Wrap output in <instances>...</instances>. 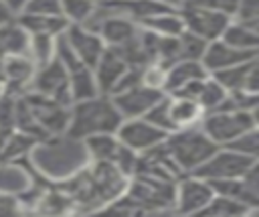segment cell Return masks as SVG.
Masks as SVG:
<instances>
[{"label":"cell","mask_w":259,"mask_h":217,"mask_svg":"<svg viewBox=\"0 0 259 217\" xmlns=\"http://www.w3.org/2000/svg\"><path fill=\"white\" fill-rule=\"evenodd\" d=\"M223 39L239 49H245V51H259V34L243 20H237L233 18V22L229 24V28L225 30Z\"/></svg>","instance_id":"obj_28"},{"label":"cell","mask_w":259,"mask_h":217,"mask_svg":"<svg viewBox=\"0 0 259 217\" xmlns=\"http://www.w3.org/2000/svg\"><path fill=\"white\" fill-rule=\"evenodd\" d=\"M16 18V14L0 0V24H4V22H10V20H14Z\"/></svg>","instance_id":"obj_46"},{"label":"cell","mask_w":259,"mask_h":217,"mask_svg":"<svg viewBox=\"0 0 259 217\" xmlns=\"http://www.w3.org/2000/svg\"><path fill=\"white\" fill-rule=\"evenodd\" d=\"M28 91H34V93H40V95H47V97H53L57 101L73 105L69 73L57 57L53 61H49L47 65H40L36 69V75H34Z\"/></svg>","instance_id":"obj_11"},{"label":"cell","mask_w":259,"mask_h":217,"mask_svg":"<svg viewBox=\"0 0 259 217\" xmlns=\"http://www.w3.org/2000/svg\"><path fill=\"white\" fill-rule=\"evenodd\" d=\"M182 16H184V24L186 30L204 39L206 43H212L217 39H223L225 30L229 28V24L233 22V18L225 12L212 10V8H204V6H182L180 8Z\"/></svg>","instance_id":"obj_9"},{"label":"cell","mask_w":259,"mask_h":217,"mask_svg":"<svg viewBox=\"0 0 259 217\" xmlns=\"http://www.w3.org/2000/svg\"><path fill=\"white\" fill-rule=\"evenodd\" d=\"M123 122L115 101L107 93H97L93 97L73 101L69 134L77 138H91L99 134H115Z\"/></svg>","instance_id":"obj_3"},{"label":"cell","mask_w":259,"mask_h":217,"mask_svg":"<svg viewBox=\"0 0 259 217\" xmlns=\"http://www.w3.org/2000/svg\"><path fill=\"white\" fill-rule=\"evenodd\" d=\"M132 176L119 166L103 160H91L75 176L57 183L67 191L77 207V213L109 211L127 191Z\"/></svg>","instance_id":"obj_1"},{"label":"cell","mask_w":259,"mask_h":217,"mask_svg":"<svg viewBox=\"0 0 259 217\" xmlns=\"http://www.w3.org/2000/svg\"><path fill=\"white\" fill-rule=\"evenodd\" d=\"M253 162L255 160H251L249 156L241 154L239 150H235L231 146H219V150L196 170V174L210 183L241 178Z\"/></svg>","instance_id":"obj_7"},{"label":"cell","mask_w":259,"mask_h":217,"mask_svg":"<svg viewBox=\"0 0 259 217\" xmlns=\"http://www.w3.org/2000/svg\"><path fill=\"white\" fill-rule=\"evenodd\" d=\"M2 2H4V4H6V6H8V8L18 16V14L24 10V6H26V2H28V0H2Z\"/></svg>","instance_id":"obj_45"},{"label":"cell","mask_w":259,"mask_h":217,"mask_svg":"<svg viewBox=\"0 0 259 217\" xmlns=\"http://www.w3.org/2000/svg\"><path fill=\"white\" fill-rule=\"evenodd\" d=\"M168 103H170V118H172V124L176 130L198 126L206 114L204 107L200 105V101L186 97V95H170L168 93Z\"/></svg>","instance_id":"obj_22"},{"label":"cell","mask_w":259,"mask_h":217,"mask_svg":"<svg viewBox=\"0 0 259 217\" xmlns=\"http://www.w3.org/2000/svg\"><path fill=\"white\" fill-rule=\"evenodd\" d=\"M16 99H18V95H12V93H4L0 97V132L14 130Z\"/></svg>","instance_id":"obj_38"},{"label":"cell","mask_w":259,"mask_h":217,"mask_svg":"<svg viewBox=\"0 0 259 217\" xmlns=\"http://www.w3.org/2000/svg\"><path fill=\"white\" fill-rule=\"evenodd\" d=\"M63 16L71 24H85L97 10V0H61Z\"/></svg>","instance_id":"obj_32"},{"label":"cell","mask_w":259,"mask_h":217,"mask_svg":"<svg viewBox=\"0 0 259 217\" xmlns=\"http://www.w3.org/2000/svg\"><path fill=\"white\" fill-rule=\"evenodd\" d=\"M140 26L158 37H180L186 30L184 16H182L180 8H168V10L156 12L148 18H144L140 22Z\"/></svg>","instance_id":"obj_23"},{"label":"cell","mask_w":259,"mask_h":217,"mask_svg":"<svg viewBox=\"0 0 259 217\" xmlns=\"http://www.w3.org/2000/svg\"><path fill=\"white\" fill-rule=\"evenodd\" d=\"M200 126L219 146H231L241 134H245L255 124L249 112L221 107V110L206 112Z\"/></svg>","instance_id":"obj_5"},{"label":"cell","mask_w":259,"mask_h":217,"mask_svg":"<svg viewBox=\"0 0 259 217\" xmlns=\"http://www.w3.org/2000/svg\"><path fill=\"white\" fill-rule=\"evenodd\" d=\"M87 146H89V154L91 160H103V162H111L115 166H119L121 170H125L130 176L136 172L138 166V156L134 150H130L115 134H99V136H91L87 138Z\"/></svg>","instance_id":"obj_10"},{"label":"cell","mask_w":259,"mask_h":217,"mask_svg":"<svg viewBox=\"0 0 259 217\" xmlns=\"http://www.w3.org/2000/svg\"><path fill=\"white\" fill-rule=\"evenodd\" d=\"M28 45H30V34L18 22V18L0 24V55L2 57L28 53Z\"/></svg>","instance_id":"obj_25"},{"label":"cell","mask_w":259,"mask_h":217,"mask_svg":"<svg viewBox=\"0 0 259 217\" xmlns=\"http://www.w3.org/2000/svg\"><path fill=\"white\" fill-rule=\"evenodd\" d=\"M249 114H251V118H253V124H255V126H259V99H257V103L251 107V112H249Z\"/></svg>","instance_id":"obj_47"},{"label":"cell","mask_w":259,"mask_h":217,"mask_svg":"<svg viewBox=\"0 0 259 217\" xmlns=\"http://www.w3.org/2000/svg\"><path fill=\"white\" fill-rule=\"evenodd\" d=\"M16 18L26 28L28 34H53V37H61L69 28V24H71L63 14H28V12H22Z\"/></svg>","instance_id":"obj_24"},{"label":"cell","mask_w":259,"mask_h":217,"mask_svg":"<svg viewBox=\"0 0 259 217\" xmlns=\"http://www.w3.org/2000/svg\"><path fill=\"white\" fill-rule=\"evenodd\" d=\"M253 213V209L249 205H245L243 201L217 193L212 197V201L206 205V209L200 215H208V217H239V215H249Z\"/></svg>","instance_id":"obj_27"},{"label":"cell","mask_w":259,"mask_h":217,"mask_svg":"<svg viewBox=\"0 0 259 217\" xmlns=\"http://www.w3.org/2000/svg\"><path fill=\"white\" fill-rule=\"evenodd\" d=\"M132 69L134 67H130V63L115 49L107 47L103 51V55L99 57L97 65L93 67L95 79H97V85H99V91L101 93H107V95H113L115 89L121 85V81L127 77V73Z\"/></svg>","instance_id":"obj_17"},{"label":"cell","mask_w":259,"mask_h":217,"mask_svg":"<svg viewBox=\"0 0 259 217\" xmlns=\"http://www.w3.org/2000/svg\"><path fill=\"white\" fill-rule=\"evenodd\" d=\"M65 37H67L69 45L73 47V51L77 53V57L91 69L97 65L99 57L107 49L101 34L95 28H91L89 24H69V28L65 30Z\"/></svg>","instance_id":"obj_16"},{"label":"cell","mask_w":259,"mask_h":217,"mask_svg":"<svg viewBox=\"0 0 259 217\" xmlns=\"http://www.w3.org/2000/svg\"><path fill=\"white\" fill-rule=\"evenodd\" d=\"M168 67L166 63L162 61H150L148 65H144L140 69V81L146 85V87H152V89H158V91H164L166 93V83H168Z\"/></svg>","instance_id":"obj_33"},{"label":"cell","mask_w":259,"mask_h":217,"mask_svg":"<svg viewBox=\"0 0 259 217\" xmlns=\"http://www.w3.org/2000/svg\"><path fill=\"white\" fill-rule=\"evenodd\" d=\"M166 93L164 91H158V89H152V87H146L142 81L140 83H134L130 87H123L119 91H115L111 97L119 110V114L125 118H144L148 116V112L164 97Z\"/></svg>","instance_id":"obj_13"},{"label":"cell","mask_w":259,"mask_h":217,"mask_svg":"<svg viewBox=\"0 0 259 217\" xmlns=\"http://www.w3.org/2000/svg\"><path fill=\"white\" fill-rule=\"evenodd\" d=\"M227 95H229V89L210 73L202 83V89L198 93V101L204 107V112H212V110H219L227 101Z\"/></svg>","instance_id":"obj_29"},{"label":"cell","mask_w":259,"mask_h":217,"mask_svg":"<svg viewBox=\"0 0 259 217\" xmlns=\"http://www.w3.org/2000/svg\"><path fill=\"white\" fill-rule=\"evenodd\" d=\"M14 128L20 130V132H24V134H28V136H34L36 140L45 138V132L38 126V122L34 118V112H32V107H30V103H28V99L24 95H18V99H16Z\"/></svg>","instance_id":"obj_30"},{"label":"cell","mask_w":259,"mask_h":217,"mask_svg":"<svg viewBox=\"0 0 259 217\" xmlns=\"http://www.w3.org/2000/svg\"><path fill=\"white\" fill-rule=\"evenodd\" d=\"M57 39L53 34H30V45H28V55L34 59V63L47 65L57 57Z\"/></svg>","instance_id":"obj_31"},{"label":"cell","mask_w":259,"mask_h":217,"mask_svg":"<svg viewBox=\"0 0 259 217\" xmlns=\"http://www.w3.org/2000/svg\"><path fill=\"white\" fill-rule=\"evenodd\" d=\"M249 91L253 93H259V55L251 61V67H249V77H247V87Z\"/></svg>","instance_id":"obj_44"},{"label":"cell","mask_w":259,"mask_h":217,"mask_svg":"<svg viewBox=\"0 0 259 217\" xmlns=\"http://www.w3.org/2000/svg\"><path fill=\"white\" fill-rule=\"evenodd\" d=\"M160 2H162V4H168V6H172V8H182L186 0H160Z\"/></svg>","instance_id":"obj_49"},{"label":"cell","mask_w":259,"mask_h":217,"mask_svg":"<svg viewBox=\"0 0 259 217\" xmlns=\"http://www.w3.org/2000/svg\"><path fill=\"white\" fill-rule=\"evenodd\" d=\"M4 93H6V83H4V81H0V97H2Z\"/></svg>","instance_id":"obj_50"},{"label":"cell","mask_w":259,"mask_h":217,"mask_svg":"<svg viewBox=\"0 0 259 217\" xmlns=\"http://www.w3.org/2000/svg\"><path fill=\"white\" fill-rule=\"evenodd\" d=\"M164 148L178 168L180 174L196 172L217 150L219 144L202 130V126H190V128H180L168 134L164 140Z\"/></svg>","instance_id":"obj_4"},{"label":"cell","mask_w":259,"mask_h":217,"mask_svg":"<svg viewBox=\"0 0 259 217\" xmlns=\"http://www.w3.org/2000/svg\"><path fill=\"white\" fill-rule=\"evenodd\" d=\"M22 95L28 99V103L34 112V118H36L38 126L42 128L45 136L69 132V124H71V105L69 103L57 101L53 97H47V95H40L34 91H24Z\"/></svg>","instance_id":"obj_8"},{"label":"cell","mask_w":259,"mask_h":217,"mask_svg":"<svg viewBox=\"0 0 259 217\" xmlns=\"http://www.w3.org/2000/svg\"><path fill=\"white\" fill-rule=\"evenodd\" d=\"M144 118H148L152 124H156L158 128H162V130H166L168 134L170 132H174L176 128H174V124H172V118H170V103H168V93L148 112V116H144Z\"/></svg>","instance_id":"obj_37"},{"label":"cell","mask_w":259,"mask_h":217,"mask_svg":"<svg viewBox=\"0 0 259 217\" xmlns=\"http://www.w3.org/2000/svg\"><path fill=\"white\" fill-rule=\"evenodd\" d=\"M91 28H95L101 39L105 41L107 47H121L125 43H130L134 37H138L140 32V24L127 16H121V14H99L95 12L91 16L89 22Z\"/></svg>","instance_id":"obj_15"},{"label":"cell","mask_w":259,"mask_h":217,"mask_svg":"<svg viewBox=\"0 0 259 217\" xmlns=\"http://www.w3.org/2000/svg\"><path fill=\"white\" fill-rule=\"evenodd\" d=\"M243 183L249 189V193L253 195V199L259 203V160H255L249 166V170L243 174Z\"/></svg>","instance_id":"obj_41"},{"label":"cell","mask_w":259,"mask_h":217,"mask_svg":"<svg viewBox=\"0 0 259 217\" xmlns=\"http://www.w3.org/2000/svg\"><path fill=\"white\" fill-rule=\"evenodd\" d=\"M0 81L6 83V57L0 55Z\"/></svg>","instance_id":"obj_48"},{"label":"cell","mask_w":259,"mask_h":217,"mask_svg":"<svg viewBox=\"0 0 259 217\" xmlns=\"http://www.w3.org/2000/svg\"><path fill=\"white\" fill-rule=\"evenodd\" d=\"M231 148L239 150L241 154L249 156L251 160H259V126H253L249 128L245 134H241L233 144Z\"/></svg>","instance_id":"obj_36"},{"label":"cell","mask_w":259,"mask_h":217,"mask_svg":"<svg viewBox=\"0 0 259 217\" xmlns=\"http://www.w3.org/2000/svg\"><path fill=\"white\" fill-rule=\"evenodd\" d=\"M217 195L210 180L198 176L196 172L182 174L176 183V201L174 213L178 215H200L206 205Z\"/></svg>","instance_id":"obj_6"},{"label":"cell","mask_w":259,"mask_h":217,"mask_svg":"<svg viewBox=\"0 0 259 217\" xmlns=\"http://www.w3.org/2000/svg\"><path fill=\"white\" fill-rule=\"evenodd\" d=\"M22 12H28V14H63L61 0H28Z\"/></svg>","instance_id":"obj_40"},{"label":"cell","mask_w":259,"mask_h":217,"mask_svg":"<svg viewBox=\"0 0 259 217\" xmlns=\"http://www.w3.org/2000/svg\"><path fill=\"white\" fill-rule=\"evenodd\" d=\"M251 61H253V59H251ZM251 61H247V63H243V65H235V67L223 69V71H217V73H212V75H214L229 91L245 89V87H247V77H249Z\"/></svg>","instance_id":"obj_34"},{"label":"cell","mask_w":259,"mask_h":217,"mask_svg":"<svg viewBox=\"0 0 259 217\" xmlns=\"http://www.w3.org/2000/svg\"><path fill=\"white\" fill-rule=\"evenodd\" d=\"M69 83H71V97L73 101H81V99H87V97H93L99 91V85H97V79H95V71L87 65L75 69V71H69Z\"/></svg>","instance_id":"obj_26"},{"label":"cell","mask_w":259,"mask_h":217,"mask_svg":"<svg viewBox=\"0 0 259 217\" xmlns=\"http://www.w3.org/2000/svg\"><path fill=\"white\" fill-rule=\"evenodd\" d=\"M36 69L38 65L28 53L6 57V93L22 95L24 91H28Z\"/></svg>","instance_id":"obj_20"},{"label":"cell","mask_w":259,"mask_h":217,"mask_svg":"<svg viewBox=\"0 0 259 217\" xmlns=\"http://www.w3.org/2000/svg\"><path fill=\"white\" fill-rule=\"evenodd\" d=\"M239 2L241 0H186L184 6L186 4H190V6H204V8H212V10L225 12L231 18H235L237 10H239Z\"/></svg>","instance_id":"obj_39"},{"label":"cell","mask_w":259,"mask_h":217,"mask_svg":"<svg viewBox=\"0 0 259 217\" xmlns=\"http://www.w3.org/2000/svg\"><path fill=\"white\" fill-rule=\"evenodd\" d=\"M42 183H47V180H42L32 170L28 158L14 160V162H0V193H4V195L20 199L28 191H32L34 187H38Z\"/></svg>","instance_id":"obj_14"},{"label":"cell","mask_w":259,"mask_h":217,"mask_svg":"<svg viewBox=\"0 0 259 217\" xmlns=\"http://www.w3.org/2000/svg\"><path fill=\"white\" fill-rule=\"evenodd\" d=\"M208 43L188 30H184V34H180V57L182 59H196L202 61L204 53H206Z\"/></svg>","instance_id":"obj_35"},{"label":"cell","mask_w":259,"mask_h":217,"mask_svg":"<svg viewBox=\"0 0 259 217\" xmlns=\"http://www.w3.org/2000/svg\"><path fill=\"white\" fill-rule=\"evenodd\" d=\"M24 211L20 201L16 197H10V195H4L0 193V215H8V213H20Z\"/></svg>","instance_id":"obj_43"},{"label":"cell","mask_w":259,"mask_h":217,"mask_svg":"<svg viewBox=\"0 0 259 217\" xmlns=\"http://www.w3.org/2000/svg\"><path fill=\"white\" fill-rule=\"evenodd\" d=\"M257 55H259V51H245V49H239V47L227 43L225 39H217V41L208 43L202 63L208 69V73H217V71H223V69H229L235 65H243V63L255 59Z\"/></svg>","instance_id":"obj_18"},{"label":"cell","mask_w":259,"mask_h":217,"mask_svg":"<svg viewBox=\"0 0 259 217\" xmlns=\"http://www.w3.org/2000/svg\"><path fill=\"white\" fill-rule=\"evenodd\" d=\"M28 162L42 180L57 185L81 172L91 162V154L87 140L63 132L36 140Z\"/></svg>","instance_id":"obj_2"},{"label":"cell","mask_w":259,"mask_h":217,"mask_svg":"<svg viewBox=\"0 0 259 217\" xmlns=\"http://www.w3.org/2000/svg\"><path fill=\"white\" fill-rule=\"evenodd\" d=\"M210 75L202 61L196 59H180L168 67V83L166 93H178L182 87H186L192 81H198L202 77Z\"/></svg>","instance_id":"obj_21"},{"label":"cell","mask_w":259,"mask_h":217,"mask_svg":"<svg viewBox=\"0 0 259 217\" xmlns=\"http://www.w3.org/2000/svg\"><path fill=\"white\" fill-rule=\"evenodd\" d=\"M237 20H259V0H241Z\"/></svg>","instance_id":"obj_42"},{"label":"cell","mask_w":259,"mask_h":217,"mask_svg":"<svg viewBox=\"0 0 259 217\" xmlns=\"http://www.w3.org/2000/svg\"><path fill=\"white\" fill-rule=\"evenodd\" d=\"M172 6L162 4L160 0H101L97 2V10L99 14H121L127 16L132 20H136L138 24L162 10H168Z\"/></svg>","instance_id":"obj_19"},{"label":"cell","mask_w":259,"mask_h":217,"mask_svg":"<svg viewBox=\"0 0 259 217\" xmlns=\"http://www.w3.org/2000/svg\"><path fill=\"white\" fill-rule=\"evenodd\" d=\"M117 136L130 150L144 154L160 146L168 138V132L152 124L148 118H125L117 130Z\"/></svg>","instance_id":"obj_12"}]
</instances>
